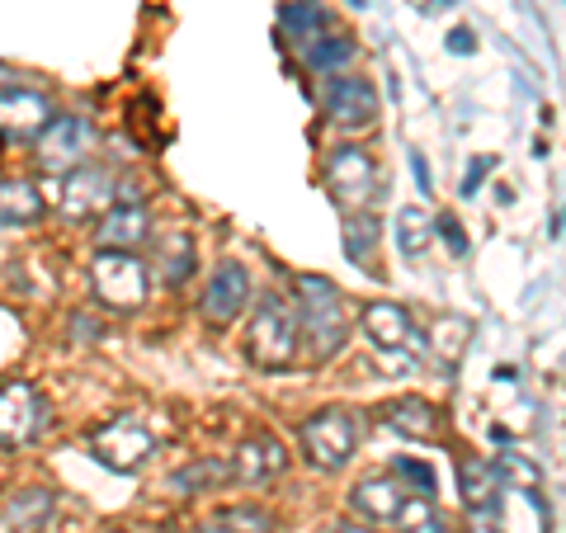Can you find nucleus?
<instances>
[{
	"mask_svg": "<svg viewBox=\"0 0 566 533\" xmlns=\"http://www.w3.org/2000/svg\"><path fill=\"white\" fill-rule=\"evenodd\" d=\"M293 316H297V345H307L312 359H331L345 345L349 316L345 297L322 274H297L293 279Z\"/></svg>",
	"mask_w": 566,
	"mask_h": 533,
	"instance_id": "obj_1",
	"label": "nucleus"
},
{
	"mask_svg": "<svg viewBox=\"0 0 566 533\" xmlns=\"http://www.w3.org/2000/svg\"><path fill=\"white\" fill-rule=\"evenodd\" d=\"M245 359L264 373H279L297 359V316L293 302H283L279 293H264L255 302L251 322H245Z\"/></svg>",
	"mask_w": 566,
	"mask_h": 533,
	"instance_id": "obj_2",
	"label": "nucleus"
},
{
	"mask_svg": "<svg viewBox=\"0 0 566 533\" xmlns=\"http://www.w3.org/2000/svg\"><path fill=\"white\" fill-rule=\"evenodd\" d=\"M297 443L316 472H340L359 449V416L345 406H322L297 425Z\"/></svg>",
	"mask_w": 566,
	"mask_h": 533,
	"instance_id": "obj_3",
	"label": "nucleus"
},
{
	"mask_svg": "<svg viewBox=\"0 0 566 533\" xmlns=\"http://www.w3.org/2000/svg\"><path fill=\"white\" fill-rule=\"evenodd\" d=\"M99 147V133L91 118L81 114H52L48 128L33 137V161L43 175H71L76 166L91 161V151Z\"/></svg>",
	"mask_w": 566,
	"mask_h": 533,
	"instance_id": "obj_4",
	"label": "nucleus"
},
{
	"mask_svg": "<svg viewBox=\"0 0 566 533\" xmlns=\"http://www.w3.org/2000/svg\"><path fill=\"white\" fill-rule=\"evenodd\" d=\"M91 289H95V302L109 312H137L147 302V289H151V270L142 264V255H128V251H99L91 260Z\"/></svg>",
	"mask_w": 566,
	"mask_h": 533,
	"instance_id": "obj_5",
	"label": "nucleus"
},
{
	"mask_svg": "<svg viewBox=\"0 0 566 533\" xmlns=\"http://www.w3.org/2000/svg\"><path fill=\"white\" fill-rule=\"evenodd\" d=\"M85 443H91V453L109 472H137L151 458L156 435L137 416H114V420H104L99 430H91V439H85Z\"/></svg>",
	"mask_w": 566,
	"mask_h": 533,
	"instance_id": "obj_6",
	"label": "nucleus"
},
{
	"mask_svg": "<svg viewBox=\"0 0 566 533\" xmlns=\"http://www.w3.org/2000/svg\"><path fill=\"white\" fill-rule=\"evenodd\" d=\"M57 203H62V218L71 222H91L104 218L114 203H118V180L104 166H76L71 175H62V189H57Z\"/></svg>",
	"mask_w": 566,
	"mask_h": 533,
	"instance_id": "obj_7",
	"label": "nucleus"
},
{
	"mask_svg": "<svg viewBox=\"0 0 566 533\" xmlns=\"http://www.w3.org/2000/svg\"><path fill=\"white\" fill-rule=\"evenodd\" d=\"M48 430V401L33 383L0 387V443L6 449H29Z\"/></svg>",
	"mask_w": 566,
	"mask_h": 533,
	"instance_id": "obj_8",
	"label": "nucleus"
},
{
	"mask_svg": "<svg viewBox=\"0 0 566 533\" xmlns=\"http://www.w3.org/2000/svg\"><path fill=\"white\" fill-rule=\"evenodd\" d=\"M374 185H378V170H374V156L364 147H335L326 156V189L345 212L364 208L374 199Z\"/></svg>",
	"mask_w": 566,
	"mask_h": 533,
	"instance_id": "obj_9",
	"label": "nucleus"
},
{
	"mask_svg": "<svg viewBox=\"0 0 566 533\" xmlns=\"http://www.w3.org/2000/svg\"><path fill=\"white\" fill-rule=\"evenodd\" d=\"M359 326L368 331V341L378 345V354H397V359L424 354V335L416 331L411 312H406L401 302H368L359 312Z\"/></svg>",
	"mask_w": 566,
	"mask_h": 533,
	"instance_id": "obj_10",
	"label": "nucleus"
},
{
	"mask_svg": "<svg viewBox=\"0 0 566 533\" xmlns=\"http://www.w3.org/2000/svg\"><path fill=\"white\" fill-rule=\"evenodd\" d=\"M245 307H251V270L237 264V260L218 264L212 279H208V289H203V302H199L203 322L222 331V326H232Z\"/></svg>",
	"mask_w": 566,
	"mask_h": 533,
	"instance_id": "obj_11",
	"label": "nucleus"
},
{
	"mask_svg": "<svg viewBox=\"0 0 566 533\" xmlns=\"http://www.w3.org/2000/svg\"><path fill=\"white\" fill-rule=\"evenodd\" d=\"M406 501H411V491H406L397 472H378L349 487V510L359 524H397Z\"/></svg>",
	"mask_w": 566,
	"mask_h": 533,
	"instance_id": "obj_12",
	"label": "nucleus"
},
{
	"mask_svg": "<svg viewBox=\"0 0 566 533\" xmlns=\"http://www.w3.org/2000/svg\"><path fill=\"white\" fill-rule=\"evenodd\" d=\"M326 114L340 128H374L378 123V91L364 76H335L326 85Z\"/></svg>",
	"mask_w": 566,
	"mask_h": 533,
	"instance_id": "obj_13",
	"label": "nucleus"
},
{
	"mask_svg": "<svg viewBox=\"0 0 566 533\" xmlns=\"http://www.w3.org/2000/svg\"><path fill=\"white\" fill-rule=\"evenodd\" d=\"M283 472H289V449H283L274 435L241 439V449L232 458V482L260 487V482H274V477H283Z\"/></svg>",
	"mask_w": 566,
	"mask_h": 533,
	"instance_id": "obj_14",
	"label": "nucleus"
},
{
	"mask_svg": "<svg viewBox=\"0 0 566 533\" xmlns=\"http://www.w3.org/2000/svg\"><path fill=\"white\" fill-rule=\"evenodd\" d=\"M95 241H99V251H128V255H137L142 245L151 241V218H147V208H142V203H114V208L99 218Z\"/></svg>",
	"mask_w": 566,
	"mask_h": 533,
	"instance_id": "obj_15",
	"label": "nucleus"
},
{
	"mask_svg": "<svg viewBox=\"0 0 566 533\" xmlns=\"http://www.w3.org/2000/svg\"><path fill=\"white\" fill-rule=\"evenodd\" d=\"M52 104L39 91H6L0 95V137L6 142H29L48 128Z\"/></svg>",
	"mask_w": 566,
	"mask_h": 533,
	"instance_id": "obj_16",
	"label": "nucleus"
},
{
	"mask_svg": "<svg viewBox=\"0 0 566 533\" xmlns=\"http://www.w3.org/2000/svg\"><path fill=\"white\" fill-rule=\"evenodd\" d=\"M147 245H151L147 270H156V279H161L166 289H180V283H189V274L199 270V255H193V237L189 232H166V237H156Z\"/></svg>",
	"mask_w": 566,
	"mask_h": 533,
	"instance_id": "obj_17",
	"label": "nucleus"
},
{
	"mask_svg": "<svg viewBox=\"0 0 566 533\" xmlns=\"http://www.w3.org/2000/svg\"><path fill=\"white\" fill-rule=\"evenodd\" d=\"M382 425L406 439H439V406L424 397H397L382 406Z\"/></svg>",
	"mask_w": 566,
	"mask_h": 533,
	"instance_id": "obj_18",
	"label": "nucleus"
},
{
	"mask_svg": "<svg viewBox=\"0 0 566 533\" xmlns=\"http://www.w3.org/2000/svg\"><path fill=\"white\" fill-rule=\"evenodd\" d=\"M43 218V194L29 180H6L0 175V227H29Z\"/></svg>",
	"mask_w": 566,
	"mask_h": 533,
	"instance_id": "obj_19",
	"label": "nucleus"
},
{
	"mask_svg": "<svg viewBox=\"0 0 566 533\" xmlns=\"http://www.w3.org/2000/svg\"><path fill=\"white\" fill-rule=\"evenodd\" d=\"M458 487H463L468 510H495V501H501V477H495L486 458H468V463L458 468Z\"/></svg>",
	"mask_w": 566,
	"mask_h": 533,
	"instance_id": "obj_20",
	"label": "nucleus"
},
{
	"mask_svg": "<svg viewBox=\"0 0 566 533\" xmlns=\"http://www.w3.org/2000/svg\"><path fill=\"white\" fill-rule=\"evenodd\" d=\"M193 533H274V514L260 505H227L212 520H203Z\"/></svg>",
	"mask_w": 566,
	"mask_h": 533,
	"instance_id": "obj_21",
	"label": "nucleus"
},
{
	"mask_svg": "<svg viewBox=\"0 0 566 533\" xmlns=\"http://www.w3.org/2000/svg\"><path fill=\"white\" fill-rule=\"evenodd\" d=\"M283 29H289V39H297V48H307L312 39H322L326 10L316 6V0H289V6H283Z\"/></svg>",
	"mask_w": 566,
	"mask_h": 533,
	"instance_id": "obj_22",
	"label": "nucleus"
},
{
	"mask_svg": "<svg viewBox=\"0 0 566 533\" xmlns=\"http://www.w3.org/2000/svg\"><path fill=\"white\" fill-rule=\"evenodd\" d=\"M52 510H57V495H52V491H20L10 501L6 520L20 524V529H43L52 520Z\"/></svg>",
	"mask_w": 566,
	"mask_h": 533,
	"instance_id": "obj_23",
	"label": "nucleus"
},
{
	"mask_svg": "<svg viewBox=\"0 0 566 533\" xmlns=\"http://www.w3.org/2000/svg\"><path fill=\"white\" fill-rule=\"evenodd\" d=\"M434 241V218L424 208H401L397 212V245L406 255H420Z\"/></svg>",
	"mask_w": 566,
	"mask_h": 533,
	"instance_id": "obj_24",
	"label": "nucleus"
},
{
	"mask_svg": "<svg viewBox=\"0 0 566 533\" xmlns=\"http://www.w3.org/2000/svg\"><path fill=\"white\" fill-rule=\"evenodd\" d=\"M468 341H472V322H463V316H439L434 322V354L444 359V368L463 359Z\"/></svg>",
	"mask_w": 566,
	"mask_h": 533,
	"instance_id": "obj_25",
	"label": "nucleus"
},
{
	"mask_svg": "<svg viewBox=\"0 0 566 533\" xmlns=\"http://www.w3.org/2000/svg\"><path fill=\"white\" fill-rule=\"evenodd\" d=\"M491 468H495V477H501V487L510 482V487L524 491V495H538V487H543L538 463H534V458H524V453H501Z\"/></svg>",
	"mask_w": 566,
	"mask_h": 533,
	"instance_id": "obj_26",
	"label": "nucleus"
},
{
	"mask_svg": "<svg viewBox=\"0 0 566 533\" xmlns=\"http://www.w3.org/2000/svg\"><path fill=\"white\" fill-rule=\"evenodd\" d=\"M303 58H307L312 71H340L354 58V43L345 39V33H331V39H312L303 48Z\"/></svg>",
	"mask_w": 566,
	"mask_h": 533,
	"instance_id": "obj_27",
	"label": "nucleus"
},
{
	"mask_svg": "<svg viewBox=\"0 0 566 533\" xmlns=\"http://www.w3.org/2000/svg\"><path fill=\"white\" fill-rule=\"evenodd\" d=\"M222 482H232V468L218 463V458H199V463H189L185 472L170 477L175 491H203V487H222Z\"/></svg>",
	"mask_w": 566,
	"mask_h": 533,
	"instance_id": "obj_28",
	"label": "nucleus"
},
{
	"mask_svg": "<svg viewBox=\"0 0 566 533\" xmlns=\"http://www.w3.org/2000/svg\"><path fill=\"white\" fill-rule=\"evenodd\" d=\"M378 245V222L368 218V212H345V255L349 260H368Z\"/></svg>",
	"mask_w": 566,
	"mask_h": 533,
	"instance_id": "obj_29",
	"label": "nucleus"
},
{
	"mask_svg": "<svg viewBox=\"0 0 566 533\" xmlns=\"http://www.w3.org/2000/svg\"><path fill=\"white\" fill-rule=\"evenodd\" d=\"M397 524H401V533H453L444 520H439L434 501H424V495H411V501H406Z\"/></svg>",
	"mask_w": 566,
	"mask_h": 533,
	"instance_id": "obj_30",
	"label": "nucleus"
},
{
	"mask_svg": "<svg viewBox=\"0 0 566 533\" xmlns=\"http://www.w3.org/2000/svg\"><path fill=\"white\" fill-rule=\"evenodd\" d=\"M397 477H406V482L416 487L411 495H424V501H434V472H430V468H420V463H406V458H401V463H397Z\"/></svg>",
	"mask_w": 566,
	"mask_h": 533,
	"instance_id": "obj_31",
	"label": "nucleus"
},
{
	"mask_svg": "<svg viewBox=\"0 0 566 533\" xmlns=\"http://www.w3.org/2000/svg\"><path fill=\"white\" fill-rule=\"evenodd\" d=\"M468 533H501L495 510H468Z\"/></svg>",
	"mask_w": 566,
	"mask_h": 533,
	"instance_id": "obj_32",
	"label": "nucleus"
},
{
	"mask_svg": "<svg viewBox=\"0 0 566 533\" xmlns=\"http://www.w3.org/2000/svg\"><path fill=\"white\" fill-rule=\"evenodd\" d=\"M439 232H444L449 251H458V255H463V237H458V222H453V218H439Z\"/></svg>",
	"mask_w": 566,
	"mask_h": 533,
	"instance_id": "obj_33",
	"label": "nucleus"
},
{
	"mask_svg": "<svg viewBox=\"0 0 566 533\" xmlns=\"http://www.w3.org/2000/svg\"><path fill=\"white\" fill-rule=\"evenodd\" d=\"M486 170H491V156H482V161H476V166L468 170V180H463V194H472L476 185H482V175H486Z\"/></svg>",
	"mask_w": 566,
	"mask_h": 533,
	"instance_id": "obj_34",
	"label": "nucleus"
},
{
	"mask_svg": "<svg viewBox=\"0 0 566 533\" xmlns=\"http://www.w3.org/2000/svg\"><path fill=\"white\" fill-rule=\"evenodd\" d=\"M472 43H476V39H472L468 29H453V33H449V48H453V52H472Z\"/></svg>",
	"mask_w": 566,
	"mask_h": 533,
	"instance_id": "obj_35",
	"label": "nucleus"
},
{
	"mask_svg": "<svg viewBox=\"0 0 566 533\" xmlns=\"http://www.w3.org/2000/svg\"><path fill=\"white\" fill-rule=\"evenodd\" d=\"M331 533H374V524H359V520H345V524H335Z\"/></svg>",
	"mask_w": 566,
	"mask_h": 533,
	"instance_id": "obj_36",
	"label": "nucleus"
},
{
	"mask_svg": "<svg viewBox=\"0 0 566 533\" xmlns=\"http://www.w3.org/2000/svg\"><path fill=\"white\" fill-rule=\"evenodd\" d=\"M20 533H48V524H43V529H20Z\"/></svg>",
	"mask_w": 566,
	"mask_h": 533,
	"instance_id": "obj_37",
	"label": "nucleus"
}]
</instances>
